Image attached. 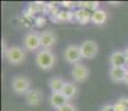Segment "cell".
<instances>
[{"label": "cell", "mask_w": 128, "mask_h": 111, "mask_svg": "<svg viewBox=\"0 0 128 111\" xmlns=\"http://www.w3.org/2000/svg\"><path fill=\"white\" fill-rule=\"evenodd\" d=\"M44 96L42 92L40 90H37V89H31L28 93L26 95V101L29 106L31 107H37L42 102Z\"/></svg>", "instance_id": "9"}, {"label": "cell", "mask_w": 128, "mask_h": 111, "mask_svg": "<svg viewBox=\"0 0 128 111\" xmlns=\"http://www.w3.org/2000/svg\"><path fill=\"white\" fill-rule=\"evenodd\" d=\"M114 108H115V111H125L124 107H122V106L120 105V103L118 102V101L114 105Z\"/></svg>", "instance_id": "24"}, {"label": "cell", "mask_w": 128, "mask_h": 111, "mask_svg": "<svg viewBox=\"0 0 128 111\" xmlns=\"http://www.w3.org/2000/svg\"><path fill=\"white\" fill-rule=\"evenodd\" d=\"M49 101H50L51 107H54L56 110L59 109L60 107H62V106L69 103L68 102V99L61 92H52L50 98H49Z\"/></svg>", "instance_id": "13"}, {"label": "cell", "mask_w": 128, "mask_h": 111, "mask_svg": "<svg viewBox=\"0 0 128 111\" xmlns=\"http://www.w3.org/2000/svg\"><path fill=\"white\" fill-rule=\"evenodd\" d=\"M24 47L28 51H35L40 47V36L37 32H28L24 38Z\"/></svg>", "instance_id": "7"}, {"label": "cell", "mask_w": 128, "mask_h": 111, "mask_svg": "<svg viewBox=\"0 0 128 111\" xmlns=\"http://www.w3.org/2000/svg\"><path fill=\"white\" fill-rule=\"evenodd\" d=\"M77 91H78V88H77V86H76L75 83L66 82L65 87H64L62 91H61V93H62V95L65 96L68 100H69V99H71V98L75 97L76 93H77Z\"/></svg>", "instance_id": "16"}, {"label": "cell", "mask_w": 128, "mask_h": 111, "mask_svg": "<svg viewBox=\"0 0 128 111\" xmlns=\"http://www.w3.org/2000/svg\"><path fill=\"white\" fill-rule=\"evenodd\" d=\"M124 52H125V57H126V61H127V67H128V48L124 51Z\"/></svg>", "instance_id": "25"}, {"label": "cell", "mask_w": 128, "mask_h": 111, "mask_svg": "<svg viewBox=\"0 0 128 111\" xmlns=\"http://www.w3.org/2000/svg\"><path fill=\"white\" fill-rule=\"evenodd\" d=\"M64 58L70 65H77L82 59V52H80V47L77 44H69L64 51Z\"/></svg>", "instance_id": "4"}, {"label": "cell", "mask_w": 128, "mask_h": 111, "mask_svg": "<svg viewBox=\"0 0 128 111\" xmlns=\"http://www.w3.org/2000/svg\"><path fill=\"white\" fill-rule=\"evenodd\" d=\"M55 19L58 21H71L74 19V11H69V10L58 11Z\"/></svg>", "instance_id": "18"}, {"label": "cell", "mask_w": 128, "mask_h": 111, "mask_svg": "<svg viewBox=\"0 0 128 111\" xmlns=\"http://www.w3.org/2000/svg\"><path fill=\"white\" fill-rule=\"evenodd\" d=\"M56 111H77V110H76V107L74 105H71V103H67V105L60 107Z\"/></svg>", "instance_id": "19"}, {"label": "cell", "mask_w": 128, "mask_h": 111, "mask_svg": "<svg viewBox=\"0 0 128 111\" xmlns=\"http://www.w3.org/2000/svg\"><path fill=\"white\" fill-rule=\"evenodd\" d=\"M127 68H122V67H112L109 70V77L112 81L114 82H124L126 78Z\"/></svg>", "instance_id": "10"}, {"label": "cell", "mask_w": 128, "mask_h": 111, "mask_svg": "<svg viewBox=\"0 0 128 111\" xmlns=\"http://www.w3.org/2000/svg\"><path fill=\"white\" fill-rule=\"evenodd\" d=\"M4 56L7 59V61L10 65H14V66L21 65L26 60V51H24V48H21L19 46L9 47Z\"/></svg>", "instance_id": "2"}, {"label": "cell", "mask_w": 128, "mask_h": 111, "mask_svg": "<svg viewBox=\"0 0 128 111\" xmlns=\"http://www.w3.org/2000/svg\"><path fill=\"white\" fill-rule=\"evenodd\" d=\"M77 6H79L80 8L86 9V10L90 11L92 13L94 11L99 9V2L98 1H82V2H79V4H77Z\"/></svg>", "instance_id": "17"}, {"label": "cell", "mask_w": 128, "mask_h": 111, "mask_svg": "<svg viewBox=\"0 0 128 111\" xmlns=\"http://www.w3.org/2000/svg\"><path fill=\"white\" fill-rule=\"evenodd\" d=\"M109 62L112 67L126 68L127 61H126V57H125V52L124 51H115V52H112L109 58Z\"/></svg>", "instance_id": "11"}, {"label": "cell", "mask_w": 128, "mask_h": 111, "mask_svg": "<svg viewBox=\"0 0 128 111\" xmlns=\"http://www.w3.org/2000/svg\"><path fill=\"white\" fill-rule=\"evenodd\" d=\"M79 47L84 59H94L98 55V43L94 40H85Z\"/></svg>", "instance_id": "5"}, {"label": "cell", "mask_w": 128, "mask_h": 111, "mask_svg": "<svg viewBox=\"0 0 128 111\" xmlns=\"http://www.w3.org/2000/svg\"><path fill=\"white\" fill-rule=\"evenodd\" d=\"M65 81L60 77H54L49 80V88L52 92H61L65 87Z\"/></svg>", "instance_id": "15"}, {"label": "cell", "mask_w": 128, "mask_h": 111, "mask_svg": "<svg viewBox=\"0 0 128 111\" xmlns=\"http://www.w3.org/2000/svg\"><path fill=\"white\" fill-rule=\"evenodd\" d=\"M74 19L80 24H87L92 21V13L86 9L78 8L74 11Z\"/></svg>", "instance_id": "12"}, {"label": "cell", "mask_w": 128, "mask_h": 111, "mask_svg": "<svg viewBox=\"0 0 128 111\" xmlns=\"http://www.w3.org/2000/svg\"><path fill=\"white\" fill-rule=\"evenodd\" d=\"M45 23H46V18L45 17H38V18L36 19V26L37 27H44L45 26Z\"/></svg>", "instance_id": "20"}, {"label": "cell", "mask_w": 128, "mask_h": 111, "mask_svg": "<svg viewBox=\"0 0 128 111\" xmlns=\"http://www.w3.org/2000/svg\"><path fill=\"white\" fill-rule=\"evenodd\" d=\"M126 85H128V70H127V73H126V78H125V81H124Z\"/></svg>", "instance_id": "26"}, {"label": "cell", "mask_w": 128, "mask_h": 111, "mask_svg": "<svg viewBox=\"0 0 128 111\" xmlns=\"http://www.w3.org/2000/svg\"><path fill=\"white\" fill-rule=\"evenodd\" d=\"M107 20V12L104 9H98V10L94 11L92 13V22L94 24H104Z\"/></svg>", "instance_id": "14"}, {"label": "cell", "mask_w": 128, "mask_h": 111, "mask_svg": "<svg viewBox=\"0 0 128 111\" xmlns=\"http://www.w3.org/2000/svg\"><path fill=\"white\" fill-rule=\"evenodd\" d=\"M118 102L124 107L125 111H128V98H120V99H118Z\"/></svg>", "instance_id": "21"}, {"label": "cell", "mask_w": 128, "mask_h": 111, "mask_svg": "<svg viewBox=\"0 0 128 111\" xmlns=\"http://www.w3.org/2000/svg\"><path fill=\"white\" fill-rule=\"evenodd\" d=\"M100 111H115L114 105H106L100 109Z\"/></svg>", "instance_id": "23"}, {"label": "cell", "mask_w": 128, "mask_h": 111, "mask_svg": "<svg viewBox=\"0 0 128 111\" xmlns=\"http://www.w3.org/2000/svg\"><path fill=\"white\" fill-rule=\"evenodd\" d=\"M71 77L76 82H84L89 77V69L86 65L79 62L74 66V68L71 69Z\"/></svg>", "instance_id": "6"}, {"label": "cell", "mask_w": 128, "mask_h": 111, "mask_svg": "<svg viewBox=\"0 0 128 111\" xmlns=\"http://www.w3.org/2000/svg\"><path fill=\"white\" fill-rule=\"evenodd\" d=\"M30 81L28 78H26L24 76H16L12 79L11 82V87L12 90L18 95H27L30 89Z\"/></svg>", "instance_id": "3"}, {"label": "cell", "mask_w": 128, "mask_h": 111, "mask_svg": "<svg viewBox=\"0 0 128 111\" xmlns=\"http://www.w3.org/2000/svg\"><path fill=\"white\" fill-rule=\"evenodd\" d=\"M39 36H40V47H42V49H50L56 43V34L52 31H44Z\"/></svg>", "instance_id": "8"}, {"label": "cell", "mask_w": 128, "mask_h": 111, "mask_svg": "<svg viewBox=\"0 0 128 111\" xmlns=\"http://www.w3.org/2000/svg\"><path fill=\"white\" fill-rule=\"evenodd\" d=\"M60 4L62 7H65V8H72V7L76 6V4L71 1H62V2H60Z\"/></svg>", "instance_id": "22"}, {"label": "cell", "mask_w": 128, "mask_h": 111, "mask_svg": "<svg viewBox=\"0 0 128 111\" xmlns=\"http://www.w3.org/2000/svg\"><path fill=\"white\" fill-rule=\"evenodd\" d=\"M56 56L50 49H41L36 56V63L41 70H50L55 66Z\"/></svg>", "instance_id": "1"}]
</instances>
